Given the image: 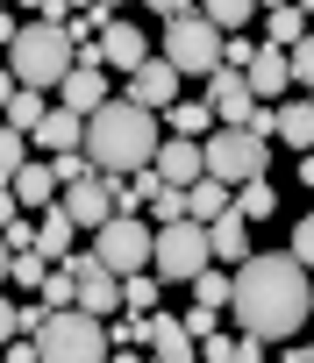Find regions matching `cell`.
Here are the masks:
<instances>
[{"label":"cell","instance_id":"f6af8a7d","mask_svg":"<svg viewBox=\"0 0 314 363\" xmlns=\"http://www.w3.org/2000/svg\"><path fill=\"white\" fill-rule=\"evenodd\" d=\"M300 186H314V150H300Z\"/></svg>","mask_w":314,"mask_h":363},{"label":"cell","instance_id":"cb8c5ba5","mask_svg":"<svg viewBox=\"0 0 314 363\" xmlns=\"http://www.w3.org/2000/svg\"><path fill=\"white\" fill-rule=\"evenodd\" d=\"M229 200H236V186H222V178H193V186H186V221H222L229 214Z\"/></svg>","mask_w":314,"mask_h":363},{"label":"cell","instance_id":"f1b7e54d","mask_svg":"<svg viewBox=\"0 0 314 363\" xmlns=\"http://www.w3.org/2000/svg\"><path fill=\"white\" fill-rule=\"evenodd\" d=\"M143 221H150V228L186 221V186H157V193H150V207H143Z\"/></svg>","mask_w":314,"mask_h":363},{"label":"cell","instance_id":"7402d4cb","mask_svg":"<svg viewBox=\"0 0 314 363\" xmlns=\"http://www.w3.org/2000/svg\"><path fill=\"white\" fill-rule=\"evenodd\" d=\"M207 250H215V264H229V271H236V264L250 257V221H243V214L207 221Z\"/></svg>","mask_w":314,"mask_h":363},{"label":"cell","instance_id":"2e32d148","mask_svg":"<svg viewBox=\"0 0 314 363\" xmlns=\"http://www.w3.org/2000/svg\"><path fill=\"white\" fill-rule=\"evenodd\" d=\"M243 86H250L264 107H278V100H286V86H293V72H286V50L257 43V50H250V65H243Z\"/></svg>","mask_w":314,"mask_h":363},{"label":"cell","instance_id":"6da1fadb","mask_svg":"<svg viewBox=\"0 0 314 363\" xmlns=\"http://www.w3.org/2000/svg\"><path fill=\"white\" fill-rule=\"evenodd\" d=\"M307 271L286 257V250H250L236 271H229V313H236V335H257V342H293L307 328Z\"/></svg>","mask_w":314,"mask_h":363},{"label":"cell","instance_id":"d590c367","mask_svg":"<svg viewBox=\"0 0 314 363\" xmlns=\"http://www.w3.org/2000/svg\"><path fill=\"white\" fill-rule=\"evenodd\" d=\"M286 257H293L300 271H314V207H307V214L293 221V250H286Z\"/></svg>","mask_w":314,"mask_h":363},{"label":"cell","instance_id":"11a10c76","mask_svg":"<svg viewBox=\"0 0 314 363\" xmlns=\"http://www.w3.org/2000/svg\"><path fill=\"white\" fill-rule=\"evenodd\" d=\"M0 8H8V0H0Z\"/></svg>","mask_w":314,"mask_h":363},{"label":"cell","instance_id":"7bdbcfd3","mask_svg":"<svg viewBox=\"0 0 314 363\" xmlns=\"http://www.w3.org/2000/svg\"><path fill=\"white\" fill-rule=\"evenodd\" d=\"M15 214H22V207H15V193H8V186H0V228H8Z\"/></svg>","mask_w":314,"mask_h":363},{"label":"cell","instance_id":"3957f363","mask_svg":"<svg viewBox=\"0 0 314 363\" xmlns=\"http://www.w3.org/2000/svg\"><path fill=\"white\" fill-rule=\"evenodd\" d=\"M72 36H65V22H22V36L8 43V72H15V86H29V93H58V79L72 72Z\"/></svg>","mask_w":314,"mask_h":363},{"label":"cell","instance_id":"30bf717a","mask_svg":"<svg viewBox=\"0 0 314 363\" xmlns=\"http://www.w3.org/2000/svg\"><path fill=\"white\" fill-rule=\"evenodd\" d=\"M65 271H72V285H79V313H93V320L121 313V278H114L93 250H72V257H65Z\"/></svg>","mask_w":314,"mask_h":363},{"label":"cell","instance_id":"f907efd6","mask_svg":"<svg viewBox=\"0 0 314 363\" xmlns=\"http://www.w3.org/2000/svg\"><path fill=\"white\" fill-rule=\"evenodd\" d=\"M271 8H286V0H257V15H271Z\"/></svg>","mask_w":314,"mask_h":363},{"label":"cell","instance_id":"60d3db41","mask_svg":"<svg viewBox=\"0 0 314 363\" xmlns=\"http://www.w3.org/2000/svg\"><path fill=\"white\" fill-rule=\"evenodd\" d=\"M136 8H150V15H165V22H172V15H186V8H193V0H136Z\"/></svg>","mask_w":314,"mask_h":363},{"label":"cell","instance_id":"681fc988","mask_svg":"<svg viewBox=\"0 0 314 363\" xmlns=\"http://www.w3.org/2000/svg\"><path fill=\"white\" fill-rule=\"evenodd\" d=\"M22 8H36V15H50V0H22Z\"/></svg>","mask_w":314,"mask_h":363},{"label":"cell","instance_id":"277c9868","mask_svg":"<svg viewBox=\"0 0 314 363\" xmlns=\"http://www.w3.org/2000/svg\"><path fill=\"white\" fill-rule=\"evenodd\" d=\"M29 342H36V363H107V320H93L79 306L43 313V328Z\"/></svg>","mask_w":314,"mask_h":363},{"label":"cell","instance_id":"ac0fdd59","mask_svg":"<svg viewBox=\"0 0 314 363\" xmlns=\"http://www.w3.org/2000/svg\"><path fill=\"white\" fill-rule=\"evenodd\" d=\"M29 143L50 150V157H58V150H79V143H86V121H79L72 107H43V121L29 128Z\"/></svg>","mask_w":314,"mask_h":363},{"label":"cell","instance_id":"816d5d0a","mask_svg":"<svg viewBox=\"0 0 314 363\" xmlns=\"http://www.w3.org/2000/svg\"><path fill=\"white\" fill-rule=\"evenodd\" d=\"M293 8H300V15H314V0H293Z\"/></svg>","mask_w":314,"mask_h":363},{"label":"cell","instance_id":"7a4b0ae2","mask_svg":"<svg viewBox=\"0 0 314 363\" xmlns=\"http://www.w3.org/2000/svg\"><path fill=\"white\" fill-rule=\"evenodd\" d=\"M157 143H165L157 114L114 93L107 107H93V114H86V143H79V150H86V164H93L100 178H129V171H150Z\"/></svg>","mask_w":314,"mask_h":363},{"label":"cell","instance_id":"d6a6232c","mask_svg":"<svg viewBox=\"0 0 314 363\" xmlns=\"http://www.w3.org/2000/svg\"><path fill=\"white\" fill-rule=\"evenodd\" d=\"M36 299H43L50 313H58V306H79V285H72V271H65V264H50V278L36 285Z\"/></svg>","mask_w":314,"mask_h":363},{"label":"cell","instance_id":"44dd1931","mask_svg":"<svg viewBox=\"0 0 314 363\" xmlns=\"http://www.w3.org/2000/svg\"><path fill=\"white\" fill-rule=\"evenodd\" d=\"M157 128H165V135H193V143H200V135H215L222 121H215L207 100H172L165 114H157Z\"/></svg>","mask_w":314,"mask_h":363},{"label":"cell","instance_id":"e0dca14e","mask_svg":"<svg viewBox=\"0 0 314 363\" xmlns=\"http://www.w3.org/2000/svg\"><path fill=\"white\" fill-rule=\"evenodd\" d=\"M72 250H79V221H72L65 207H43V214H36V257H43V264H65Z\"/></svg>","mask_w":314,"mask_h":363},{"label":"cell","instance_id":"8d00e7d4","mask_svg":"<svg viewBox=\"0 0 314 363\" xmlns=\"http://www.w3.org/2000/svg\"><path fill=\"white\" fill-rule=\"evenodd\" d=\"M193 349H200V363H236V335H222V328H215V335H200Z\"/></svg>","mask_w":314,"mask_h":363},{"label":"cell","instance_id":"484cf974","mask_svg":"<svg viewBox=\"0 0 314 363\" xmlns=\"http://www.w3.org/2000/svg\"><path fill=\"white\" fill-rule=\"evenodd\" d=\"M43 278H50V264L36 257V242L8 250V285H15V292H29V299H36V285H43Z\"/></svg>","mask_w":314,"mask_h":363},{"label":"cell","instance_id":"ba28073f","mask_svg":"<svg viewBox=\"0 0 314 363\" xmlns=\"http://www.w3.org/2000/svg\"><path fill=\"white\" fill-rule=\"evenodd\" d=\"M93 257H100L114 278L150 271V221H143V214H107V221L93 228Z\"/></svg>","mask_w":314,"mask_h":363},{"label":"cell","instance_id":"9f6ffc18","mask_svg":"<svg viewBox=\"0 0 314 363\" xmlns=\"http://www.w3.org/2000/svg\"><path fill=\"white\" fill-rule=\"evenodd\" d=\"M193 363H200V356H193Z\"/></svg>","mask_w":314,"mask_h":363},{"label":"cell","instance_id":"9a60e30c","mask_svg":"<svg viewBox=\"0 0 314 363\" xmlns=\"http://www.w3.org/2000/svg\"><path fill=\"white\" fill-rule=\"evenodd\" d=\"M150 171L165 178V186H193V178H207V157H200L193 135H165V143H157V157H150Z\"/></svg>","mask_w":314,"mask_h":363},{"label":"cell","instance_id":"1f68e13d","mask_svg":"<svg viewBox=\"0 0 314 363\" xmlns=\"http://www.w3.org/2000/svg\"><path fill=\"white\" fill-rule=\"evenodd\" d=\"M29 164V135L22 128H8V121H0V186H8V178Z\"/></svg>","mask_w":314,"mask_h":363},{"label":"cell","instance_id":"8992f818","mask_svg":"<svg viewBox=\"0 0 314 363\" xmlns=\"http://www.w3.org/2000/svg\"><path fill=\"white\" fill-rule=\"evenodd\" d=\"M157 57H165L179 79H207V72H222V29L186 8V15L165 22V50H157Z\"/></svg>","mask_w":314,"mask_h":363},{"label":"cell","instance_id":"d4e9b609","mask_svg":"<svg viewBox=\"0 0 314 363\" xmlns=\"http://www.w3.org/2000/svg\"><path fill=\"white\" fill-rule=\"evenodd\" d=\"M229 214H243V221H271V214H278V186H264V178H250V186H236Z\"/></svg>","mask_w":314,"mask_h":363},{"label":"cell","instance_id":"5b68a950","mask_svg":"<svg viewBox=\"0 0 314 363\" xmlns=\"http://www.w3.org/2000/svg\"><path fill=\"white\" fill-rule=\"evenodd\" d=\"M207 264H215V250H207V228H200V221L150 228V278H157V285H193Z\"/></svg>","mask_w":314,"mask_h":363},{"label":"cell","instance_id":"4fadbf2b","mask_svg":"<svg viewBox=\"0 0 314 363\" xmlns=\"http://www.w3.org/2000/svg\"><path fill=\"white\" fill-rule=\"evenodd\" d=\"M121 100H136V107H150V114H165V107L179 100V72H172L165 57L150 50V57H143V65L129 72V93H121Z\"/></svg>","mask_w":314,"mask_h":363},{"label":"cell","instance_id":"d6986e66","mask_svg":"<svg viewBox=\"0 0 314 363\" xmlns=\"http://www.w3.org/2000/svg\"><path fill=\"white\" fill-rule=\"evenodd\" d=\"M8 193H15L22 214H43V207H58V178H50V164H22L8 178Z\"/></svg>","mask_w":314,"mask_h":363},{"label":"cell","instance_id":"ffe728a7","mask_svg":"<svg viewBox=\"0 0 314 363\" xmlns=\"http://www.w3.org/2000/svg\"><path fill=\"white\" fill-rule=\"evenodd\" d=\"M150 363H193V335L179 328V313H150Z\"/></svg>","mask_w":314,"mask_h":363},{"label":"cell","instance_id":"7dc6e473","mask_svg":"<svg viewBox=\"0 0 314 363\" xmlns=\"http://www.w3.org/2000/svg\"><path fill=\"white\" fill-rule=\"evenodd\" d=\"M278 363H314V349H286V356H278Z\"/></svg>","mask_w":314,"mask_h":363},{"label":"cell","instance_id":"c3c4849f","mask_svg":"<svg viewBox=\"0 0 314 363\" xmlns=\"http://www.w3.org/2000/svg\"><path fill=\"white\" fill-rule=\"evenodd\" d=\"M0 285H8V235H0Z\"/></svg>","mask_w":314,"mask_h":363},{"label":"cell","instance_id":"52a82bcc","mask_svg":"<svg viewBox=\"0 0 314 363\" xmlns=\"http://www.w3.org/2000/svg\"><path fill=\"white\" fill-rule=\"evenodd\" d=\"M200 157H207V178H222V186H250V178L271 171V143L250 135V128H215V135H200Z\"/></svg>","mask_w":314,"mask_h":363},{"label":"cell","instance_id":"f546056e","mask_svg":"<svg viewBox=\"0 0 314 363\" xmlns=\"http://www.w3.org/2000/svg\"><path fill=\"white\" fill-rule=\"evenodd\" d=\"M43 107H50L43 93H29V86H15V100H8V107H0V114H8V128H22V135H29V128L43 121Z\"/></svg>","mask_w":314,"mask_h":363},{"label":"cell","instance_id":"74e56055","mask_svg":"<svg viewBox=\"0 0 314 363\" xmlns=\"http://www.w3.org/2000/svg\"><path fill=\"white\" fill-rule=\"evenodd\" d=\"M179 328L200 342V335H215V328H222V313H215V306H193V313H179Z\"/></svg>","mask_w":314,"mask_h":363},{"label":"cell","instance_id":"603a6c76","mask_svg":"<svg viewBox=\"0 0 314 363\" xmlns=\"http://www.w3.org/2000/svg\"><path fill=\"white\" fill-rule=\"evenodd\" d=\"M271 135H286L293 150H314V93L307 100H278L271 107Z\"/></svg>","mask_w":314,"mask_h":363},{"label":"cell","instance_id":"4dcf8cb0","mask_svg":"<svg viewBox=\"0 0 314 363\" xmlns=\"http://www.w3.org/2000/svg\"><path fill=\"white\" fill-rule=\"evenodd\" d=\"M121 313H157V278L150 271H129L121 278Z\"/></svg>","mask_w":314,"mask_h":363},{"label":"cell","instance_id":"e575fe53","mask_svg":"<svg viewBox=\"0 0 314 363\" xmlns=\"http://www.w3.org/2000/svg\"><path fill=\"white\" fill-rule=\"evenodd\" d=\"M286 72H293V86H300V93H314V29L286 50Z\"/></svg>","mask_w":314,"mask_h":363},{"label":"cell","instance_id":"836d02e7","mask_svg":"<svg viewBox=\"0 0 314 363\" xmlns=\"http://www.w3.org/2000/svg\"><path fill=\"white\" fill-rule=\"evenodd\" d=\"M193 306H215V313H222V306H229V271L207 264V271L193 278Z\"/></svg>","mask_w":314,"mask_h":363},{"label":"cell","instance_id":"9c48e42d","mask_svg":"<svg viewBox=\"0 0 314 363\" xmlns=\"http://www.w3.org/2000/svg\"><path fill=\"white\" fill-rule=\"evenodd\" d=\"M107 100H114V86H107V65H100V50L86 43V50L72 57V72L58 79V107H72V114L86 121V114H93V107H107Z\"/></svg>","mask_w":314,"mask_h":363},{"label":"cell","instance_id":"7c38bea8","mask_svg":"<svg viewBox=\"0 0 314 363\" xmlns=\"http://www.w3.org/2000/svg\"><path fill=\"white\" fill-rule=\"evenodd\" d=\"M207 107H215V121H222V128H250V114H257L264 100L243 86V72H229V65H222V72H207Z\"/></svg>","mask_w":314,"mask_h":363},{"label":"cell","instance_id":"83f0119b","mask_svg":"<svg viewBox=\"0 0 314 363\" xmlns=\"http://www.w3.org/2000/svg\"><path fill=\"white\" fill-rule=\"evenodd\" d=\"M200 15H207L222 36H236V29H250V22H257V0H200Z\"/></svg>","mask_w":314,"mask_h":363},{"label":"cell","instance_id":"ab89813d","mask_svg":"<svg viewBox=\"0 0 314 363\" xmlns=\"http://www.w3.org/2000/svg\"><path fill=\"white\" fill-rule=\"evenodd\" d=\"M15 335H22V306H15V299H0V342H15Z\"/></svg>","mask_w":314,"mask_h":363},{"label":"cell","instance_id":"f5cc1de1","mask_svg":"<svg viewBox=\"0 0 314 363\" xmlns=\"http://www.w3.org/2000/svg\"><path fill=\"white\" fill-rule=\"evenodd\" d=\"M65 8H93V0H65Z\"/></svg>","mask_w":314,"mask_h":363},{"label":"cell","instance_id":"f35d334b","mask_svg":"<svg viewBox=\"0 0 314 363\" xmlns=\"http://www.w3.org/2000/svg\"><path fill=\"white\" fill-rule=\"evenodd\" d=\"M0 363H36V342L15 335V342H0Z\"/></svg>","mask_w":314,"mask_h":363},{"label":"cell","instance_id":"8fae6325","mask_svg":"<svg viewBox=\"0 0 314 363\" xmlns=\"http://www.w3.org/2000/svg\"><path fill=\"white\" fill-rule=\"evenodd\" d=\"M58 207H65L79 228H100V221L114 214V178H100V171L72 178V186H58Z\"/></svg>","mask_w":314,"mask_h":363},{"label":"cell","instance_id":"4316f807","mask_svg":"<svg viewBox=\"0 0 314 363\" xmlns=\"http://www.w3.org/2000/svg\"><path fill=\"white\" fill-rule=\"evenodd\" d=\"M300 36H307V15L293 8V0H286V8H271V15H264V43H271V50H293Z\"/></svg>","mask_w":314,"mask_h":363},{"label":"cell","instance_id":"5bb4252c","mask_svg":"<svg viewBox=\"0 0 314 363\" xmlns=\"http://www.w3.org/2000/svg\"><path fill=\"white\" fill-rule=\"evenodd\" d=\"M93 50H100V65H107V72H121V79H129V72L150 57V36H143L129 15H114V22L100 29V43H93Z\"/></svg>","mask_w":314,"mask_h":363},{"label":"cell","instance_id":"ee69618b","mask_svg":"<svg viewBox=\"0 0 314 363\" xmlns=\"http://www.w3.org/2000/svg\"><path fill=\"white\" fill-rule=\"evenodd\" d=\"M8 100H15V72H8V65H0V107H8Z\"/></svg>","mask_w":314,"mask_h":363},{"label":"cell","instance_id":"b9f144b4","mask_svg":"<svg viewBox=\"0 0 314 363\" xmlns=\"http://www.w3.org/2000/svg\"><path fill=\"white\" fill-rule=\"evenodd\" d=\"M15 36H22V22H15V15H8V8H0V50H8V43H15Z\"/></svg>","mask_w":314,"mask_h":363},{"label":"cell","instance_id":"db71d44e","mask_svg":"<svg viewBox=\"0 0 314 363\" xmlns=\"http://www.w3.org/2000/svg\"><path fill=\"white\" fill-rule=\"evenodd\" d=\"M307 313H314V292H307Z\"/></svg>","mask_w":314,"mask_h":363},{"label":"cell","instance_id":"bcb514c9","mask_svg":"<svg viewBox=\"0 0 314 363\" xmlns=\"http://www.w3.org/2000/svg\"><path fill=\"white\" fill-rule=\"evenodd\" d=\"M107 363H150V356H136V349H107Z\"/></svg>","mask_w":314,"mask_h":363}]
</instances>
